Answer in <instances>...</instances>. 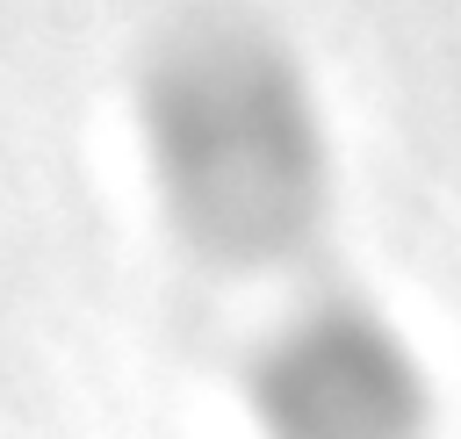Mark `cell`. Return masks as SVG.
<instances>
[{"label":"cell","instance_id":"6da1fadb","mask_svg":"<svg viewBox=\"0 0 461 439\" xmlns=\"http://www.w3.org/2000/svg\"><path fill=\"white\" fill-rule=\"evenodd\" d=\"M166 230L216 273L310 259L331 216V151L295 58L245 22L180 29L137 94Z\"/></svg>","mask_w":461,"mask_h":439},{"label":"cell","instance_id":"7a4b0ae2","mask_svg":"<svg viewBox=\"0 0 461 439\" xmlns=\"http://www.w3.org/2000/svg\"><path fill=\"white\" fill-rule=\"evenodd\" d=\"M245 403L259 439H425L432 425L418 353L353 295L288 309L245 367Z\"/></svg>","mask_w":461,"mask_h":439}]
</instances>
